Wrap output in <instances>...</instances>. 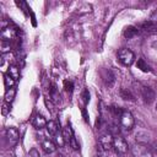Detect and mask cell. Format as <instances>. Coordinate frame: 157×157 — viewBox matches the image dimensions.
Masks as SVG:
<instances>
[{
	"label": "cell",
	"mask_w": 157,
	"mask_h": 157,
	"mask_svg": "<svg viewBox=\"0 0 157 157\" xmlns=\"http://www.w3.org/2000/svg\"><path fill=\"white\" fill-rule=\"evenodd\" d=\"M131 156L132 157H153L152 155V151L150 150V147L145 144H135L132 147H131Z\"/></svg>",
	"instance_id": "6da1fadb"
},
{
	"label": "cell",
	"mask_w": 157,
	"mask_h": 157,
	"mask_svg": "<svg viewBox=\"0 0 157 157\" xmlns=\"http://www.w3.org/2000/svg\"><path fill=\"white\" fill-rule=\"evenodd\" d=\"M118 59H119V61H120L123 65L130 66V65L134 63V60H135V55H134V53H132L130 49H128V48H121V49L118 50Z\"/></svg>",
	"instance_id": "7a4b0ae2"
},
{
	"label": "cell",
	"mask_w": 157,
	"mask_h": 157,
	"mask_svg": "<svg viewBox=\"0 0 157 157\" xmlns=\"http://www.w3.org/2000/svg\"><path fill=\"white\" fill-rule=\"evenodd\" d=\"M113 148L118 155H125L129 150V146H128V142L124 137L115 136L113 140Z\"/></svg>",
	"instance_id": "3957f363"
},
{
	"label": "cell",
	"mask_w": 157,
	"mask_h": 157,
	"mask_svg": "<svg viewBox=\"0 0 157 157\" xmlns=\"http://www.w3.org/2000/svg\"><path fill=\"white\" fill-rule=\"evenodd\" d=\"M134 124H135V119H134L132 114L128 110H124L120 117V125L125 130H131L134 128Z\"/></svg>",
	"instance_id": "277c9868"
},
{
	"label": "cell",
	"mask_w": 157,
	"mask_h": 157,
	"mask_svg": "<svg viewBox=\"0 0 157 157\" xmlns=\"http://www.w3.org/2000/svg\"><path fill=\"white\" fill-rule=\"evenodd\" d=\"M18 139H20V134L16 128H9L6 130V140H7V144L10 145V147L15 146L18 142Z\"/></svg>",
	"instance_id": "5b68a950"
},
{
	"label": "cell",
	"mask_w": 157,
	"mask_h": 157,
	"mask_svg": "<svg viewBox=\"0 0 157 157\" xmlns=\"http://www.w3.org/2000/svg\"><path fill=\"white\" fill-rule=\"evenodd\" d=\"M16 34H17L16 29L13 27H11L10 25L6 26V27H2V29H1V38H2L4 42H10V40L15 39Z\"/></svg>",
	"instance_id": "8992f818"
},
{
	"label": "cell",
	"mask_w": 157,
	"mask_h": 157,
	"mask_svg": "<svg viewBox=\"0 0 157 157\" xmlns=\"http://www.w3.org/2000/svg\"><path fill=\"white\" fill-rule=\"evenodd\" d=\"M141 96H142L144 101H145L147 104H150V103H152V102L155 101L156 93H155V91H153L151 87L144 86V87L141 88Z\"/></svg>",
	"instance_id": "52a82bcc"
},
{
	"label": "cell",
	"mask_w": 157,
	"mask_h": 157,
	"mask_svg": "<svg viewBox=\"0 0 157 157\" xmlns=\"http://www.w3.org/2000/svg\"><path fill=\"white\" fill-rule=\"evenodd\" d=\"M113 140H114V137H112L110 134L103 135V136H101V139H99V145H101V147H102L103 150L109 151V150L113 147Z\"/></svg>",
	"instance_id": "ba28073f"
},
{
	"label": "cell",
	"mask_w": 157,
	"mask_h": 157,
	"mask_svg": "<svg viewBox=\"0 0 157 157\" xmlns=\"http://www.w3.org/2000/svg\"><path fill=\"white\" fill-rule=\"evenodd\" d=\"M47 120H45V118L43 117V115H36L34 118H33V120H32V125L37 129V130H40V129H43V128H45L47 126Z\"/></svg>",
	"instance_id": "9c48e42d"
},
{
	"label": "cell",
	"mask_w": 157,
	"mask_h": 157,
	"mask_svg": "<svg viewBox=\"0 0 157 157\" xmlns=\"http://www.w3.org/2000/svg\"><path fill=\"white\" fill-rule=\"evenodd\" d=\"M45 129H47V131H48L49 135L55 136V135L60 131V125H59L56 121H54V120H49V121L47 123Z\"/></svg>",
	"instance_id": "30bf717a"
},
{
	"label": "cell",
	"mask_w": 157,
	"mask_h": 157,
	"mask_svg": "<svg viewBox=\"0 0 157 157\" xmlns=\"http://www.w3.org/2000/svg\"><path fill=\"white\" fill-rule=\"evenodd\" d=\"M42 147H43V150H44L47 153H53V152L56 150L55 144H54L52 140H49V139H44V140L42 141Z\"/></svg>",
	"instance_id": "8fae6325"
},
{
	"label": "cell",
	"mask_w": 157,
	"mask_h": 157,
	"mask_svg": "<svg viewBox=\"0 0 157 157\" xmlns=\"http://www.w3.org/2000/svg\"><path fill=\"white\" fill-rule=\"evenodd\" d=\"M139 34V28L137 27H134V26H129L124 29V37L126 39H131L134 37H136Z\"/></svg>",
	"instance_id": "7c38bea8"
},
{
	"label": "cell",
	"mask_w": 157,
	"mask_h": 157,
	"mask_svg": "<svg viewBox=\"0 0 157 157\" xmlns=\"http://www.w3.org/2000/svg\"><path fill=\"white\" fill-rule=\"evenodd\" d=\"M103 78H104V81H105V83L108 86H112L114 83V81H115V76L112 72V70H104L103 71Z\"/></svg>",
	"instance_id": "4fadbf2b"
},
{
	"label": "cell",
	"mask_w": 157,
	"mask_h": 157,
	"mask_svg": "<svg viewBox=\"0 0 157 157\" xmlns=\"http://www.w3.org/2000/svg\"><path fill=\"white\" fill-rule=\"evenodd\" d=\"M61 134H63V136H64V139H65V142H70V140L74 137V132H72V129H71V126L67 124L64 129H63V131H61Z\"/></svg>",
	"instance_id": "5bb4252c"
},
{
	"label": "cell",
	"mask_w": 157,
	"mask_h": 157,
	"mask_svg": "<svg viewBox=\"0 0 157 157\" xmlns=\"http://www.w3.org/2000/svg\"><path fill=\"white\" fill-rule=\"evenodd\" d=\"M15 94H16V90L15 88H7L6 90V92H5V102L6 103H11L12 101H13V98H15Z\"/></svg>",
	"instance_id": "9a60e30c"
},
{
	"label": "cell",
	"mask_w": 157,
	"mask_h": 157,
	"mask_svg": "<svg viewBox=\"0 0 157 157\" xmlns=\"http://www.w3.org/2000/svg\"><path fill=\"white\" fill-rule=\"evenodd\" d=\"M137 69H140L141 71H144V72H150L151 71V67L147 65V63L142 59V58H140L139 60H137Z\"/></svg>",
	"instance_id": "2e32d148"
},
{
	"label": "cell",
	"mask_w": 157,
	"mask_h": 157,
	"mask_svg": "<svg viewBox=\"0 0 157 157\" xmlns=\"http://www.w3.org/2000/svg\"><path fill=\"white\" fill-rule=\"evenodd\" d=\"M156 23H153L152 21H146L144 23H141V28L146 32H151V31H155L156 29Z\"/></svg>",
	"instance_id": "e0dca14e"
},
{
	"label": "cell",
	"mask_w": 157,
	"mask_h": 157,
	"mask_svg": "<svg viewBox=\"0 0 157 157\" xmlns=\"http://www.w3.org/2000/svg\"><path fill=\"white\" fill-rule=\"evenodd\" d=\"M13 80H18L20 78V70H18V67L17 66H10L9 67V72H7Z\"/></svg>",
	"instance_id": "ac0fdd59"
},
{
	"label": "cell",
	"mask_w": 157,
	"mask_h": 157,
	"mask_svg": "<svg viewBox=\"0 0 157 157\" xmlns=\"http://www.w3.org/2000/svg\"><path fill=\"white\" fill-rule=\"evenodd\" d=\"M50 97H52V99H53L54 102L60 101V94H59V92H58L55 85H52V88H50Z\"/></svg>",
	"instance_id": "d6986e66"
},
{
	"label": "cell",
	"mask_w": 157,
	"mask_h": 157,
	"mask_svg": "<svg viewBox=\"0 0 157 157\" xmlns=\"http://www.w3.org/2000/svg\"><path fill=\"white\" fill-rule=\"evenodd\" d=\"M120 96H121V98H124V99H129V101H134V94L128 90V88H123L121 91H120Z\"/></svg>",
	"instance_id": "ffe728a7"
},
{
	"label": "cell",
	"mask_w": 157,
	"mask_h": 157,
	"mask_svg": "<svg viewBox=\"0 0 157 157\" xmlns=\"http://www.w3.org/2000/svg\"><path fill=\"white\" fill-rule=\"evenodd\" d=\"M15 81H16V80H13L9 74H5V75H4V82H5V86H6L7 88H11V87L13 86Z\"/></svg>",
	"instance_id": "44dd1931"
},
{
	"label": "cell",
	"mask_w": 157,
	"mask_h": 157,
	"mask_svg": "<svg viewBox=\"0 0 157 157\" xmlns=\"http://www.w3.org/2000/svg\"><path fill=\"white\" fill-rule=\"evenodd\" d=\"M55 142H56V145H59L60 147H63L64 145H65V139H64V136H63V134H56L55 135Z\"/></svg>",
	"instance_id": "7402d4cb"
},
{
	"label": "cell",
	"mask_w": 157,
	"mask_h": 157,
	"mask_svg": "<svg viewBox=\"0 0 157 157\" xmlns=\"http://www.w3.org/2000/svg\"><path fill=\"white\" fill-rule=\"evenodd\" d=\"M10 42H1V53L2 54H5L6 52H10Z\"/></svg>",
	"instance_id": "603a6c76"
},
{
	"label": "cell",
	"mask_w": 157,
	"mask_h": 157,
	"mask_svg": "<svg viewBox=\"0 0 157 157\" xmlns=\"http://www.w3.org/2000/svg\"><path fill=\"white\" fill-rule=\"evenodd\" d=\"M64 88L66 92H71L72 88H74V85H72V81H69V80H65L64 81Z\"/></svg>",
	"instance_id": "cb8c5ba5"
},
{
	"label": "cell",
	"mask_w": 157,
	"mask_h": 157,
	"mask_svg": "<svg viewBox=\"0 0 157 157\" xmlns=\"http://www.w3.org/2000/svg\"><path fill=\"white\" fill-rule=\"evenodd\" d=\"M110 110L113 112V114H114V115H118V117H121V114H123V112H124L120 107H115V105H114V107H112V108H110Z\"/></svg>",
	"instance_id": "d4e9b609"
},
{
	"label": "cell",
	"mask_w": 157,
	"mask_h": 157,
	"mask_svg": "<svg viewBox=\"0 0 157 157\" xmlns=\"http://www.w3.org/2000/svg\"><path fill=\"white\" fill-rule=\"evenodd\" d=\"M69 144H70V146H71V147H72L74 150H78V148H80V145H78V142L76 141L75 136H74V137H72V139L70 140V142H69Z\"/></svg>",
	"instance_id": "484cf974"
},
{
	"label": "cell",
	"mask_w": 157,
	"mask_h": 157,
	"mask_svg": "<svg viewBox=\"0 0 157 157\" xmlns=\"http://www.w3.org/2000/svg\"><path fill=\"white\" fill-rule=\"evenodd\" d=\"M82 99H83L85 104L88 103V101H90V92H88V90H85V91H83V93H82Z\"/></svg>",
	"instance_id": "4316f807"
},
{
	"label": "cell",
	"mask_w": 157,
	"mask_h": 157,
	"mask_svg": "<svg viewBox=\"0 0 157 157\" xmlns=\"http://www.w3.org/2000/svg\"><path fill=\"white\" fill-rule=\"evenodd\" d=\"M28 157H39V152H38L36 148H32V150L28 152Z\"/></svg>",
	"instance_id": "83f0119b"
},
{
	"label": "cell",
	"mask_w": 157,
	"mask_h": 157,
	"mask_svg": "<svg viewBox=\"0 0 157 157\" xmlns=\"http://www.w3.org/2000/svg\"><path fill=\"white\" fill-rule=\"evenodd\" d=\"M150 21H152L153 23H156V22H157V10L151 15V20H150Z\"/></svg>",
	"instance_id": "f1b7e54d"
},
{
	"label": "cell",
	"mask_w": 157,
	"mask_h": 157,
	"mask_svg": "<svg viewBox=\"0 0 157 157\" xmlns=\"http://www.w3.org/2000/svg\"><path fill=\"white\" fill-rule=\"evenodd\" d=\"M7 112H9V108H7V105H6V104H4V105H2V114H4V115H6V114H7Z\"/></svg>",
	"instance_id": "f546056e"
},
{
	"label": "cell",
	"mask_w": 157,
	"mask_h": 157,
	"mask_svg": "<svg viewBox=\"0 0 157 157\" xmlns=\"http://www.w3.org/2000/svg\"><path fill=\"white\" fill-rule=\"evenodd\" d=\"M156 109H157V107H156Z\"/></svg>",
	"instance_id": "4dcf8cb0"
},
{
	"label": "cell",
	"mask_w": 157,
	"mask_h": 157,
	"mask_svg": "<svg viewBox=\"0 0 157 157\" xmlns=\"http://www.w3.org/2000/svg\"><path fill=\"white\" fill-rule=\"evenodd\" d=\"M27 157H28V156H27Z\"/></svg>",
	"instance_id": "1f68e13d"
}]
</instances>
